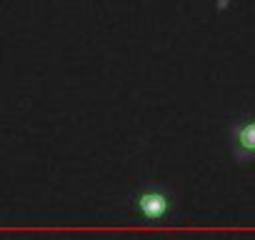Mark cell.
I'll return each mask as SVG.
<instances>
[{
	"instance_id": "6da1fadb",
	"label": "cell",
	"mask_w": 255,
	"mask_h": 240,
	"mask_svg": "<svg viewBox=\"0 0 255 240\" xmlns=\"http://www.w3.org/2000/svg\"><path fill=\"white\" fill-rule=\"evenodd\" d=\"M128 205H130V213L135 218H143L145 223H163L173 215L175 195L163 183H145L130 193Z\"/></svg>"
},
{
	"instance_id": "7a4b0ae2",
	"label": "cell",
	"mask_w": 255,
	"mask_h": 240,
	"mask_svg": "<svg viewBox=\"0 0 255 240\" xmlns=\"http://www.w3.org/2000/svg\"><path fill=\"white\" fill-rule=\"evenodd\" d=\"M225 145L235 165H255V108L228 118Z\"/></svg>"
}]
</instances>
